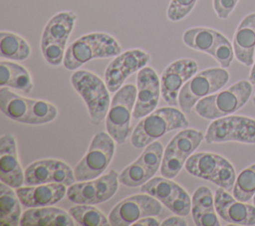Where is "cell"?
<instances>
[{"instance_id": "11", "label": "cell", "mask_w": 255, "mask_h": 226, "mask_svg": "<svg viewBox=\"0 0 255 226\" xmlns=\"http://www.w3.org/2000/svg\"><path fill=\"white\" fill-rule=\"evenodd\" d=\"M207 143L237 141L255 143V119L244 115H226L208 125L204 134Z\"/></svg>"}, {"instance_id": "22", "label": "cell", "mask_w": 255, "mask_h": 226, "mask_svg": "<svg viewBox=\"0 0 255 226\" xmlns=\"http://www.w3.org/2000/svg\"><path fill=\"white\" fill-rule=\"evenodd\" d=\"M16 193L22 205L28 208L50 206L61 201L67 193L63 183H45L39 185H25L16 188Z\"/></svg>"}, {"instance_id": "39", "label": "cell", "mask_w": 255, "mask_h": 226, "mask_svg": "<svg viewBox=\"0 0 255 226\" xmlns=\"http://www.w3.org/2000/svg\"><path fill=\"white\" fill-rule=\"evenodd\" d=\"M249 82L252 85H255V59H254L253 65H252V69H251L250 75H249Z\"/></svg>"}, {"instance_id": "33", "label": "cell", "mask_w": 255, "mask_h": 226, "mask_svg": "<svg viewBox=\"0 0 255 226\" xmlns=\"http://www.w3.org/2000/svg\"><path fill=\"white\" fill-rule=\"evenodd\" d=\"M210 56L213 57L220 67L224 69L229 68L234 59L235 55L233 45H231L229 40L220 32L217 33L215 44Z\"/></svg>"}, {"instance_id": "21", "label": "cell", "mask_w": 255, "mask_h": 226, "mask_svg": "<svg viewBox=\"0 0 255 226\" xmlns=\"http://www.w3.org/2000/svg\"><path fill=\"white\" fill-rule=\"evenodd\" d=\"M0 179L13 188L21 187L25 181V171L18 157L13 133H5L0 137Z\"/></svg>"}, {"instance_id": "26", "label": "cell", "mask_w": 255, "mask_h": 226, "mask_svg": "<svg viewBox=\"0 0 255 226\" xmlns=\"http://www.w3.org/2000/svg\"><path fill=\"white\" fill-rule=\"evenodd\" d=\"M76 21L77 15L73 11H63L55 14L43 30L41 43L56 42L67 45Z\"/></svg>"}, {"instance_id": "30", "label": "cell", "mask_w": 255, "mask_h": 226, "mask_svg": "<svg viewBox=\"0 0 255 226\" xmlns=\"http://www.w3.org/2000/svg\"><path fill=\"white\" fill-rule=\"evenodd\" d=\"M218 31L206 27L187 29L182 35V42L190 49L211 55Z\"/></svg>"}, {"instance_id": "40", "label": "cell", "mask_w": 255, "mask_h": 226, "mask_svg": "<svg viewBox=\"0 0 255 226\" xmlns=\"http://www.w3.org/2000/svg\"><path fill=\"white\" fill-rule=\"evenodd\" d=\"M252 102H253V104H254V106H255V94H254V96H253V99H252Z\"/></svg>"}, {"instance_id": "13", "label": "cell", "mask_w": 255, "mask_h": 226, "mask_svg": "<svg viewBox=\"0 0 255 226\" xmlns=\"http://www.w3.org/2000/svg\"><path fill=\"white\" fill-rule=\"evenodd\" d=\"M161 202L149 194H135L119 202L110 212L113 226H128L146 216H157L162 211Z\"/></svg>"}, {"instance_id": "23", "label": "cell", "mask_w": 255, "mask_h": 226, "mask_svg": "<svg viewBox=\"0 0 255 226\" xmlns=\"http://www.w3.org/2000/svg\"><path fill=\"white\" fill-rule=\"evenodd\" d=\"M235 58L244 66L250 67L255 56V12L246 15L239 23L233 36Z\"/></svg>"}, {"instance_id": "18", "label": "cell", "mask_w": 255, "mask_h": 226, "mask_svg": "<svg viewBox=\"0 0 255 226\" xmlns=\"http://www.w3.org/2000/svg\"><path fill=\"white\" fill-rule=\"evenodd\" d=\"M75 181L74 170L66 162L58 159L37 160L25 169L24 185L28 186L52 182L70 186Z\"/></svg>"}, {"instance_id": "36", "label": "cell", "mask_w": 255, "mask_h": 226, "mask_svg": "<svg viewBox=\"0 0 255 226\" xmlns=\"http://www.w3.org/2000/svg\"><path fill=\"white\" fill-rule=\"evenodd\" d=\"M239 0H213V9L220 19H227Z\"/></svg>"}, {"instance_id": "37", "label": "cell", "mask_w": 255, "mask_h": 226, "mask_svg": "<svg viewBox=\"0 0 255 226\" xmlns=\"http://www.w3.org/2000/svg\"><path fill=\"white\" fill-rule=\"evenodd\" d=\"M132 225L133 226H158V225H161V223H159L157 219L153 218V216H146L137 220Z\"/></svg>"}, {"instance_id": "4", "label": "cell", "mask_w": 255, "mask_h": 226, "mask_svg": "<svg viewBox=\"0 0 255 226\" xmlns=\"http://www.w3.org/2000/svg\"><path fill=\"white\" fill-rule=\"evenodd\" d=\"M252 94V84L242 80L226 90L198 101L195 113L205 119H217L230 115L246 105Z\"/></svg>"}, {"instance_id": "38", "label": "cell", "mask_w": 255, "mask_h": 226, "mask_svg": "<svg viewBox=\"0 0 255 226\" xmlns=\"http://www.w3.org/2000/svg\"><path fill=\"white\" fill-rule=\"evenodd\" d=\"M161 225L163 226H174V225H184L186 226L187 225V222L185 219L179 217L178 216H170L166 219H164L162 222H161Z\"/></svg>"}, {"instance_id": "1", "label": "cell", "mask_w": 255, "mask_h": 226, "mask_svg": "<svg viewBox=\"0 0 255 226\" xmlns=\"http://www.w3.org/2000/svg\"><path fill=\"white\" fill-rule=\"evenodd\" d=\"M0 110L8 118L28 124L48 123L58 115L57 108L51 103L24 98L6 87L0 89Z\"/></svg>"}, {"instance_id": "29", "label": "cell", "mask_w": 255, "mask_h": 226, "mask_svg": "<svg viewBox=\"0 0 255 226\" xmlns=\"http://www.w3.org/2000/svg\"><path fill=\"white\" fill-rule=\"evenodd\" d=\"M31 55L28 42L12 32L2 31L0 33V56L12 61H24Z\"/></svg>"}, {"instance_id": "28", "label": "cell", "mask_w": 255, "mask_h": 226, "mask_svg": "<svg viewBox=\"0 0 255 226\" xmlns=\"http://www.w3.org/2000/svg\"><path fill=\"white\" fill-rule=\"evenodd\" d=\"M21 202L13 187L1 181L0 184V224L2 226L20 225Z\"/></svg>"}, {"instance_id": "5", "label": "cell", "mask_w": 255, "mask_h": 226, "mask_svg": "<svg viewBox=\"0 0 255 226\" xmlns=\"http://www.w3.org/2000/svg\"><path fill=\"white\" fill-rule=\"evenodd\" d=\"M71 84L84 100L91 122L101 123L107 116L111 106L110 91L106 83L90 71L78 70L72 74Z\"/></svg>"}, {"instance_id": "27", "label": "cell", "mask_w": 255, "mask_h": 226, "mask_svg": "<svg viewBox=\"0 0 255 226\" xmlns=\"http://www.w3.org/2000/svg\"><path fill=\"white\" fill-rule=\"evenodd\" d=\"M0 86L29 94L33 89L31 76L23 66L8 61L0 62Z\"/></svg>"}, {"instance_id": "24", "label": "cell", "mask_w": 255, "mask_h": 226, "mask_svg": "<svg viewBox=\"0 0 255 226\" xmlns=\"http://www.w3.org/2000/svg\"><path fill=\"white\" fill-rule=\"evenodd\" d=\"M75 220L65 210L52 206L34 207L22 213V226H73Z\"/></svg>"}, {"instance_id": "32", "label": "cell", "mask_w": 255, "mask_h": 226, "mask_svg": "<svg viewBox=\"0 0 255 226\" xmlns=\"http://www.w3.org/2000/svg\"><path fill=\"white\" fill-rule=\"evenodd\" d=\"M233 196L242 202L250 201L255 195V163L243 169L236 177Z\"/></svg>"}, {"instance_id": "20", "label": "cell", "mask_w": 255, "mask_h": 226, "mask_svg": "<svg viewBox=\"0 0 255 226\" xmlns=\"http://www.w3.org/2000/svg\"><path fill=\"white\" fill-rule=\"evenodd\" d=\"M214 205L218 216L227 223L255 225V205L237 200L222 187L215 191Z\"/></svg>"}, {"instance_id": "3", "label": "cell", "mask_w": 255, "mask_h": 226, "mask_svg": "<svg viewBox=\"0 0 255 226\" xmlns=\"http://www.w3.org/2000/svg\"><path fill=\"white\" fill-rule=\"evenodd\" d=\"M188 125L189 122L182 111L163 107L145 115L135 125L130 142L136 148H143L166 132L177 128H186Z\"/></svg>"}, {"instance_id": "19", "label": "cell", "mask_w": 255, "mask_h": 226, "mask_svg": "<svg viewBox=\"0 0 255 226\" xmlns=\"http://www.w3.org/2000/svg\"><path fill=\"white\" fill-rule=\"evenodd\" d=\"M136 101L132 117L141 118L152 113L159 101L160 81L151 67H143L136 75Z\"/></svg>"}, {"instance_id": "8", "label": "cell", "mask_w": 255, "mask_h": 226, "mask_svg": "<svg viewBox=\"0 0 255 226\" xmlns=\"http://www.w3.org/2000/svg\"><path fill=\"white\" fill-rule=\"evenodd\" d=\"M137 90L132 84H127L116 92L106 116L108 133L119 144L127 141L130 133V117L136 101Z\"/></svg>"}, {"instance_id": "9", "label": "cell", "mask_w": 255, "mask_h": 226, "mask_svg": "<svg viewBox=\"0 0 255 226\" xmlns=\"http://www.w3.org/2000/svg\"><path fill=\"white\" fill-rule=\"evenodd\" d=\"M115 147V139L109 133L97 132L88 151L74 168L76 180L86 181L101 176L113 159Z\"/></svg>"}, {"instance_id": "25", "label": "cell", "mask_w": 255, "mask_h": 226, "mask_svg": "<svg viewBox=\"0 0 255 226\" xmlns=\"http://www.w3.org/2000/svg\"><path fill=\"white\" fill-rule=\"evenodd\" d=\"M191 214L197 226H219L214 205V196L207 186H199L191 198Z\"/></svg>"}, {"instance_id": "15", "label": "cell", "mask_w": 255, "mask_h": 226, "mask_svg": "<svg viewBox=\"0 0 255 226\" xmlns=\"http://www.w3.org/2000/svg\"><path fill=\"white\" fill-rule=\"evenodd\" d=\"M163 146L159 141L149 143L139 157L119 173L120 183L128 187L141 186L156 173L161 165Z\"/></svg>"}, {"instance_id": "12", "label": "cell", "mask_w": 255, "mask_h": 226, "mask_svg": "<svg viewBox=\"0 0 255 226\" xmlns=\"http://www.w3.org/2000/svg\"><path fill=\"white\" fill-rule=\"evenodd\" d=\"M119 182V173L112 169L95 179L73 183L68 186L67 197L76 204H100L115 195Z\"/></svg>"}, {"instance_id": "16", "label": "cell", "mask_w": 255, "mask_h": 226, "mask_svg": "<svg viewBox=\"0 0 255 226\" xmlns=\"http://www.w3.org/2000/svg\"><path fill=\"white\" fill-rule=\"evenodd\" d=\"M149 61V54L140 49L128 50L116 56L105 71V83L109 91L111 93L119 91L131 74L145 67Z\"/></svg>"}, {"instance_id": "31", "label": "cell", "mask_w": 255, "mask_h": 226, "mask_svg": "<svg viewBox=\"0 0 255 226\" xmlns=\"http://www.w3.org/2000/svg\"><path fill=\"white\" fill-rule=\"evenodd\" d=\"M69 214L82 226H109L110 220L95 206L89 204H78L69 209Z\"/></svg>"}, {"instance_id": "34", "label": "cell", "mask_w": 255, "mask_h": 226, "mask_svg": "<svg viewBox=\"0 0 255 226\" xmlns=\"http://www.w3.org/2000/svg\"><path fill=\"white\" fill-rule=\"evenodd\" d=\"M197 0H170L166 10V17L171 22H178L185 18L194 8Z\"/></svg>"}, {"instance_id": "2", "label": "cell", "mask_w": 255, "mask_h": 226, "mask_svg": "<svg viewBox=\"0 0 255 226\" xmlns=\"http://www.w3.org/2000/svg\"><path fill=\"white\" fill-rule=\"evenodd\" d=\"M121 52L122 48L113 36L106 33H89L69 45L63 64L67 70H77L93 59L116 57Z\"/></svg>"}, {"instance_id": "35", "label": "cell", "mask_w": 255, "mask_h": 226, "mask_svg": "<svg viewBox=\"0 0 255 226\" xmlns=\"http://www.w3.org/2000/svg\"><path fill=\"white\" fill-rule=\"evenodd\" d=\"M66 45L56 42L41 43V51L46 62L52 66H60L64 62Z\"/></svg>"}, {"instance_id": "41", "label": "cell", "mask_w": 255, "mask_h": 226, "mask_svg": "<svg viewBox=\"0 0 255 226\" xmlns=\"http://www.w3.org/2000/svg\"><path fill=\"white\" fill-rule=\"evenodd\" d=\"M252 202H253V204L255 205V195L253 196V198H252Z\"/></svg>"}, {"instance_id": "6", "label": "cell", "mask_w": 255, "mask_h": 226, "mask_svg": "<svg viewBox=\"0 0 255 226\" xmlns=\"http://www.w3.org/2000/svg\"><path fill=\"white\" fill-rule=\"evenodd\" d=\"M184 167L188 173L226 189L232 190L236 176L233 165L223 156L211 152H198L190 155Z\"/></svg>"}, {"instance_id": "10", "label": "cell", "mask_w": 255, "mask_h": 226, "mask_svg": "<svg viewBox=\"0 0 255 226\" xmlns=\"http://www.w3.org/2000/svg\"><path fill=\"white\" fill-rule=\"evenodd\" d=\"M203 139V132L197 129L183 128L177 132L163 151L160 165L161 175L170 179L174 178Z\"/></svg>"}, {"instance_id": "17", "label": "cell", "mask_w": 255, "mask_h": 226, "mask_svg": "<svg viewBox=\"0 0 255 226\" xmlns=\"http://www.w3.org/2000/svg\"><path fill=\"white\" fill-rule=\"evenodd\" d=\"M198 70L195 60L183 58L170 63L160 77V92L164 102L171 107L178 105V95L183 85L191 79Z\"/></svg>"}, {"instance_id": "14", "label": "cell", "mask_w": 255, "mask_h": 226, "mask_svg": "<svg viewBox=\"0 0 255 226\" xmlns=\"http://www.w3.org/2000/svg\"><path fill=\"white\" fill-rule=\"evenodd\" d=\"M140 192L156 198L176 215L187 216L191 211V199L188 193L170 178L153 177L140 186Z\"/></svg>"}, {"instance_id": "7", "label": "cell", "mask_w": 255, "mask_h": 226, "mask_svg": "<svg viewBox=\"0 0 255 226\" xmlns=\"http://www.w3.org/2000/svg\"><path fill=\"white\" fill-rule=\"evenodd\" d=\"M229 81V73L224 68H209L196 73L181 88L178 95L180 110L189 113L201 99L221 90Z\"/></svg>"}]
</instances>
